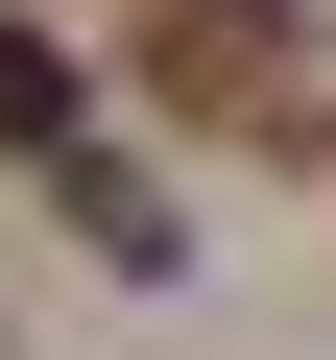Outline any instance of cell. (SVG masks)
I'll return each instance as SVG.
<instances>
[{"mask_svg": "<svg viewBox=\"0 0 336 360\" xmlns=\"http://www.w3.org/2000/svg\"><path fill=\"white\" fill-rule=\"evenodd\" d=\"M144 96H193V120H240V144H312V120H336L288 0H144Z\"/></svg>", "mask_w": 336, "mask_h": 360, "instance_id": "obj_1", "label": "cell"}, {"mask_svg": "<svg viewBox=\"0 0 336 360\" xmlns=\"http://www.w3.org/2000/svg\"><path fill=\"white\" fill-rule=\"evenodd\" d=\"M49 193H72V240H96V264H144V288H168V193H144L120 144H49Z\"/></svg>", "mask_w": 336, "mask_h": 360, "instance_id": "obj_2", "label": "cell"}, {"mask_svg": "<svg viewBox=\"0 0 336 360\" xmlns=\"http://www.w3.org/2000/svg\"><path fill=\"white\" fill-rule=\"evenodd\" d=\"M0 144H25V168H49V144H96V96H72V49H49V25H0Z\"/></svg>", "mask_w": 336, "mask_h": 360, "instance_id": "obj_3", "label": "cell"}]
</instances>
